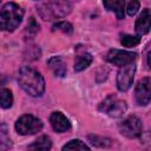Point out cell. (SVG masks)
Wrapping results in <instances>:
<instances>
[{
    "mask_svg": "<svg viewBox=\"0 0 151 151\" xmlns=\"http://www.w3.org/2000/svg\"><path fill=\"white\" fill-rule=\"evenodd\" d=\"M11 147H12V142H11L9 136H8L7 125L1 123L0 124V150L6 151Z\"/></svg>",
    "mask_w": 151,
    "mask_h": 151,
    "instance_id": "obj_15",
    "label": "cell"
},
{
    "mask_svg": "<svg viewBox=\"0 0 151 151\" xmlns=\"http://www.w3.org/2000/svg\"><path fill=\"white\" fill-rule=\"evenodd\" d=\"M38 31H39V24L35 21L34 18H29L28 24H27L26 29H25V33H26L27 38H28V37H29V38L34 37V35L38 33Z\"/></svg>",
    "mask_w": 151,
    "mask_h": 151,
    "instance_id": "obj_21",
    "label": "cell"
},
{
    "mask_svg": "<svg viewBox=\"0 0 151 151\" xmlns=\"http://www.w3.org/2000/svg\"><path fill=\"white\" fill-rule=\"evenodd\" d=\"M140 42V38L137 35H130V34H125L120 39V44L125 47H134Z\"/></svg>",
    "mask_w": 151,
    "mask_h": 151,
    "instance_id": "obj_20",
    "label": "cell"
},
{
    "mask_svg": "<svg viewBox=\"0 0 151 151\" xmlns=\"http://www.w3.org/2000/svg\"><path fill=\"white\" fill-rule=\"evenodd\" d=\"M37 9L44 20H54L70 14L72 5L68 1H45L37 4Z\"/></svg>",
    "mask_w": 151,
    "mask_h": 151,
    "instance_id": "obj_3",
    "label": "cell"
},
{
    "mask_svg": "<svg viewBox=\"0 0 151 151\" xmlns=\"http://www.w3.org/2000/svg\"><path fill=\"white\" fill-rule=\"evenodd\" d=\"M53 31H61L63 33L70 34V33L73 32V27L67 21H59V22H57V24L53 25Z\"/></svg>",
    "mask_w": 151,
    "mask_h": 151,
    "instance_id": "obj_22",
    "label": "cell"
},
{
    "mask_svg": "<svg viewBox=\"0 0 151 151\" xmlns=\"http://www.w3.org/2000/svg\"><path fill=\"white\" fill-rule=\"evenodd\" d=\"M24 9L15 2H7L0 8V28L12 32L21 22Z\"/></svg>",
    "mask_w": 151,
    "mask_h": 151,
    "instance_id": "obj_2",
    "label": "cell"
},
{
    "mask_svg": "<svg viewBox=\"0 0 151 151\" xmlns=\"http://www.w3.org/2000/svg\"><path fill=\"white\" fill-rule=\"evenodd\" d=\"M91 63H92V55H91L90 53H86V52H85V53L80 54V55L77 58V60H76V63H74V70H76L77 72H80V71L85 70L86 67H88Z\"/></svg>",
    "mask_w": 151,
    "mask_h": 151,
    "instance_id": "obj_16",
    "label": "cell"
},
{
    "mask_svg": "<svg viewBox=\"0 0 151 151\" xmlns=\"http://www.w3.org/2000/svg\"><path fill=\"white\" fill-rule=\"evenodd\" d=\"M18 81L21 88L32 97H40L45 91L42 76L31 66H22L20 68Z\"/></svg>",
    "mask_w": 151,
    "mask_h": 151,
    "instance_id": "obj_1",
    "label": "cell"
},
{
    "mask_svg": "<svg viewBox=\"0 0 151 151\" xmlns=\"http://www.w3.org/2000/svg\"><path fill=\"white\" fill-rule=\"evenodd\" d=\"M50 123L53 130L57 132H66L71 129L70 120L61 112H53L50 117Z\"/></svg>",
    "mask_w": 151,
    "mask_h": 151,
    "instance_id": "obj_10",
    "label": "cell"
},
{
    "mask_svg": "<svg viewBox=\"0 0 151 151\" xmlns=\"http://www.w3.org/2000/svg\"><path fill=\"white\" fill-rule=\"evenodd\" d=\"M13 105V94L8 88L0 90V106L2 109H9Z\"/></svg>",
    "mask_w": 151,
    "mask_h": 151,
    "instance_id": "obj_18",
    "label": "cell"
},
{
    "mask_svg": "<svg viewBox=\"0 0 151 151\" xmlns=\"http://www.w3.org/2000/svg\"><path fill=\"white\" fill-rule=\"evenodd\" d=\"M137 53L130 52V51H122V50H111L107 55L106 60L116 66H126L129 64H132L133 60L136 59Z\"/></svg>",
    "mask_w": 151,
    "mask_h": 151,
    "instance_id": "obj_7",
    "label": "cell"
},
{
    "mask_svg": "<svg viewBox=\"0 0 151 151\" xmlns=\"http://www.w3.org/2000/svg\"><path fill=\"white\" fill-rule=\"evenodd\" d=\"M61 151H90V149L84 142L79 139H73L65 144Z\"/></svg>",
    "mask_w": 151,
    "mask_h": 151,
    "instance_id": "obj_17",
    "label": "cell"
},
{
    "mask_svg": "<svg viewBox=\"0 0 151 151\" xmlns=\"http://www.w3.org/2000/svg\"><path fill=\"white\" fill-rule=\"evenodd\" d=\"M98 110L103 113L109 114L110 117L117 118L124 114V112L126 111V104L125 101L118 99L114 94H110L101 101Z\"/></svg>",
    "mask_w": 151,
    "mask_h": 151,
    "instance_id": "obj_4",
    "label": "cell"
},
{
    "mask_svg": "<svg viewBox=\"0 0 151 151\" xmlns=\"http://www.w3.org/2000/svg\"><path fill=\"white\" fill-rule=\"evenodd\" d=\"M134 72H136V66L133 63L129 64L126 66H123L119 70V72L117 74V87L119 91L125 92L131 87Z\"/></svg>",
    "mask_w": 151,
    "mask_h": 151,
    "instance_id": "obj_8",
    "label": "cell"
},
{
    "mask_svg": "<svg viewBox=\"0 0 151 151\" xmlns=\"http://www.w3.org/2000/svg\"><path fill=\"white\" fill-rule=\"evenodd\" d=\"M88 140L94 146H98V147H107L112 143V140L110 138H105V137H100V136H96V134L88 136Z\"/></svg>",
    "mask_w": 151,
    "mask_h": 151,
    "instance_id": "obj_19",
    "label": "cell"
},
{
    "mask_svg": "<svg viewBox=\"0 0 151 151\" xmlns=\"http://www.w3.org/2000/svg\"><path fill=\"white\" fill-rule=\"evenodd\" d=\"M41 129H42L41 120L31 114L21 116L15 123V130L18 131V133H20L22 136L34 134V133L39 132Z\"/></svg>",
    "mask_w": 151,
    "mask_h": 151,
    "instance_id": "obj_5",
    "label": "cell"
},
{
    "mask_svg": "<svg viewBox=\"0 0 151 151\" xmlns=\"http://www.w3.org/2000/svg\"><path fill=\"white\" fill-rule=\"evenodd\" d=\"M47 65L57 77L63 78L66 76V65L60 57H52L51 59H48Z\"/></svg>",
    "mask_w": 151,
    "mask_h": 151,
    "instance_id": "obj_12",
    "label": "cell"
},
{
    "mask_svg": "<svg viewBox=\"0 0 151 151\" xmlns=\"http://www.w3.org/2000/svg\"><path fill=\"white\" fill-rule=\"evenodd\" d=\"M104 6L109 11H113L117 14L118 19L124 18V7L125 2L123 0H111V1H104Z\"/></svg>",
    "mask_w": 151,
    "mask_h": 151,
    "instance_id": "obj_14",
    "label": "cell"
},
{
    "mask_svg": "<svg viewBox=\"0 0 151 151\" xmlns=\"http://www.w3.org/2000/svg\"><path fill=\"white\" fill-rule=\"evenodd\" d=\"M52 146V142L50 137L47 136H41L37 140H34L31 145H28L29 151H50Z\"/></svg>",
    "mask_w": 151,
    "mask_h": 151,
    "instance_id": "obj_13",
    "label": "cell"
},
{
    "mask_svg": "<svg viewBox=\"0 0 151 151\" xmlns=\"http://www.w3.org/2000/svg\"><path fill=\"white\" fill-rule=\"evenodd\" d=\"M134 97L138 103V105H147L150 103L151 98V80L149 77L143 78L142 80L138 81L134 91Z\"/></svg>",
    "mask_w": 151,
    "mask_h": 151,
    "instance_id": "obj_9",
    "label": "cell"
},
{
    "mask_svg": "<svg viewBox=\"0 0 151 151\" xmlns=\"http://www.w3.org/2000/svg\"><path fill=\"white\" fill-rule=\"evenodd\" d=\"M119 131L123 136L127 138H137L142 134L143 125L138 117L129 116L122 123H119Z\"/></svg>",
    "mask_w": 151,
    "mask_h": 151,
    "instance_id": "obj_6",
    "label": "cell"
},
{
    "mask_svg": "<svg viewBox=\"0 0 151 151\" xmlns=\"http://www.w3.org/2000/svg\"><path fill=\"white\" fill-rule=\"evenodd\" d=\"M139 6H140L139 1H134V0L130 1V2L127 4V6H126V12H127V14H129V15H134V14L137 13V11L139 9Z\"/></svg>",
    "mask_w": 151,
    "mask_h": 151,
    "instance_id": "obj_23",
    "label": "cell"
},
{
    "mask_svg": "<svg viewBox=\"0 0 151 151\" xmlns=\"http://www.w3.org/2000/svg\"><path fill=\"white\" fill-rule=\"evenodd\" d=\"M150 26H151V14H150V9L145 8L142 14L138 17L137 21H136V32L138 34H146L150 31Z\"/></svg>",
    "mask_w": 151,
    "mask_h": 151,
    "instance_id": "obj_11",
    "label": "cell"
}]
</instances>
